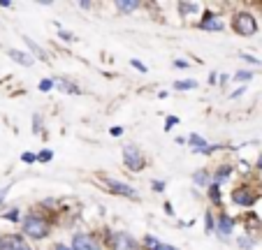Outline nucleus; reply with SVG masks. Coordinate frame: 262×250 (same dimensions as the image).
Wrapping results in <instances>:
<instances>
[{"instance_id": "f257e3e1", "label": "nucleus", "mask_w": 262, "mask_h": 250, "mask_svg": "<svg viewBox=\"0 0 262 250\" xmlns=\"http://www.w3.org/2000/svg\"><path fill=\"white\" fill-rule=\"evenodd\" d=\"M21 234L33 243H40V241L49 239L54 234V220H51V216L42 213L40 209H33L21 220Z\"/></svg>"}, {"instance_id": "f03ea898", "label": "nucleus", "mask_w": 262, "mask_h": 250, "mask_svg": "<svg viewBox=\"0 0 262 250\" xmlns=\"http://www.w3.org/2000/svg\"><path fill=\"white\" fill-rule=\"evenodd\" d=\"M230 28H232L234 35L239 37H253L260 30V24H257V16L248 10H237L230 19Z\"/></svg>"}, {"instance_id": "7ed1b4c3", "label": "nucleus", "mask_w": 262, "mask_h": 250, "mask_svg": "<svg viewBox=\"0 0 262 250\" xmlns=\"http://www.w3.org/2000/svg\"><path fill=\"white\" fill-rule=\"evenodd\" d=\"M104 248L107 250H144L142 241L135 239L130 232H107V239H102Z\"/></svg>"}, {"instance_id": "20e7f679", "label": "nucleus", "mask_w": 262, "mask_h": 250, "mask_svg": "<svg viewBox=\"0 0 262 250\" xmlns=\"http://www.w3.org/2000/svg\"><path fill=\"white\" fill-rule=\"evenodd\" d=\"M121 157H123V167L128 172L142 174L146 169V155H144V151L137 144H125L123 151H121Z\"/></svg>"}, {"instance_id": "39448f33", "label": "nucleus", "mask_w": 262, "mask_h": 250, "mask_svg": "<svg viewBox=\"0 0 262 250\" xmlns=\"http://www.w3.org/2000/svg\"><path fill=\"white\" fill-rule=\"evenodd\" d=\"M100 181H102V188L109 192V195L123 197V199H133V201H139L137 188L130 186V183L121 181V178H112V176H100Z\"/></svg>"}, {"instance_id": "423d86ee", "label": "nucleus", "mask_w": 262, "mask_h": 250, "mask_svg": "<svg viewBox=\"0 0 262 250\" xmlns=\"http://www.w3.org/2000/svg\"><path fill=\"white\" fill-rule=\"evenodd\" d=\"M230 201L234 206H239V209H253L257 204V190L253 186H248V183H242V186H237L230 192Z\"/></svg>"}, {"instance_id": "0eeeda50", "label": "nucleus", "mask_w": 262, "mask_h": 250, "mask_svg": "<svg viewBox=\"0 0 262 250\" xmlns=\"http://www.w3.org/2000/svg\"><path fill=\"white\" fill-rule=\"evenodd\" d=\"M70 248L72 250H107L102 239H98L91 232H74L70 239Z\"/></svg>"}, {"instance_id": "6e6552de", "label": "nucleus", "mask_w": 262, "mask_h": 250, "mask_svg": "<svg viewBox=\"0 0 262 250\" xmlns=\"http://www.w3.org/2000/svg\"><path fill=\"white\" fill-rule=\"evenodd\" d=\"M0 250H35V248L21 232H10V234H0Z\"/></svg>"}, {"instance_id": "1a4fd4ad", "label": "nucleus", "mask_w": 262, "mask_h": 250, "mask_svg": "<svg viewBox=\"0 0 262 250\" xmlns=\"http://www.w3.org/2000/svg\"><path fill=\"white\" fill-rule=\"evenodd\" d=\"M198 28L204 30V33H223V30H225V21H223L221 14H216V12L204 10V14H200Z\"/></svg>"}, {"instance_id": "9d476101", "label": "nucleus", "mask_w": 262, "mask_h": 250, "mask_svg": "<svg viewBox=\"0 0 262 250\" xmlns=\"http://www.w3.org/2000/svg\"><path fill=\"white\" fill-rule=\"evenodd\" d=\"M234 227H237V220L230 213L221 211L216 216V236H221V241H228V236L234 234Z\"/></svg>"}, {"instance_id": "9b49d317", "label": "nucleus", "mask_w": 262, "mask_h": 250, "mask_svg": "<svg viewBox=\"0 0 262 250\" xmlns=\"http://www.w3.org/2000/svg\"><path fill=\"white\" fill-rule=\"evenodd\" d=\"M232 174H234V165L232 162H221V165L213 169V186H225V183L232 178Z\"/></svg>"}, {"instance_id": "f8f14e48", "label": "nucleus", "mask_w": 262, "mask_h": 250, "mask_svg": "<svg viewBox=\"0 0 262 250\" xmlns=\"http://www.w3.org/2000/svg\"><path fill=\"white\" fill-rule=\"evenodd\" d=\"M193 183L198 188H202V190H207V188L213 183V169H209V167H200V169H195Z\"/></svg>"}, {"instance_id": "ddd939ff", "label": "nucleus", "mask_w": 262, "mask_h": 250, "mask_svg": "<svg viewBox=\"0 0 262 250\" xmlns=\"http://www.w3.org/2000/svg\"><path fill=\"white\" fill-rule=\"evenodd\" d=\"M54 86H56V90H60L65 95H81V88L68 77H54Z\"/></svg>"}, {"instance_id": "4468645a", "label": "nucleus", "mask_w": 262, "mask_h": 250, "mask_svg": "<svg viewBox=\"0 0 262 250\" xmlns=\"http://www.w3.org/2000/svg\"><path fill=\"white\" fill-rule=\"evenodd\" d=\"M139 7H144V3H139V0H116L114 3V10L119 12V16H130Z\"/></svg>"}, {"instance_id": "2eb2a0df", "label": "nucleus", "mask_w": 262, "mask_h": 250, "mask_svg": "<svg viewBox=\"0 0 262 250\" xmlns=\"http://www.w3.org/2000/svg\"><path fill=\"white\" fill-rule=\"evenodd\" d=\"M7 56H10V60L19 63L21 67H33V65H35V58H33V56L26 54V51H21V49H7Z\"/></svg>"}, {"instance_id": "dca6fc26", "label": "nucleus", "mask_w": 262, "mask_h": 250, "mask_svg": "<svg viewBox=\"0 0 262 250\" xmlns=\"http://www.w3.org/2000/svg\"><path fill=\"white\" fill-rule=\"evenodd\" d=\"M21 39H24V44L30 49V56H33V58H37V60H45V63H47V60H49V56H47V51L42 49V47L37 44V42H33V39L28 37V35H21Z\"/></svg>"}, {"instance_id": "f3484780", "label": "nucleus", "mask_w": 262, "mask_h": 250, "mask_svg": "<svg viewBox=\"0 0 262 250\" xmlns=\"http://www.w3.org/2000/svg\"><path fill=\"white\" fill-rule=\"evenodd\" d=\"M177 10H179V16H200V12H202V5L200 3H179L177 5Z\"/></svg>"}, {"instance_id": "a211bd4d", "label": "nucleus", "mask_w": 262, "mask_h": 250, "mask_svg": "<svg viewBox=\"0 0 262 250\" xmlns=\"http://www.w3.org/2000/svg\"><path fill=\"white\" fill-rule=\"evenodd\" d=\"M204 192H207V197H209V201H211V206H218V209L223 211V188H221V186H213V183H211V186H209Z\"/></svg>"}, {"instance_id": "6ab92c4d", "label": "nucleus", "mask_w": 262, "mask_h": 250, "mask_svg": "<svg viewBox=\"0 0 262 250\" xmlns=\"http://www.w3.org/2000/svg\"><path fill=\"white\" fill-rule=\"evenodd\" d=\"M142 248L144 250H163L165 248V241H160L156 234H146L142 239Z\"/></svg>"}, {"instance_id": "aec40b11", "label": "nucleus", "mask_w": 262, "mask_h": 250, "mask_svg": "<svg viewBox=\"0 0 262 250\" xmlns=\"http://www.w3.org/2000/svg\"><path fill=\"white\" fill-rule=\"evenodd\" d=\"M253 77H255V72H253V70H237V72L232 74V81L239 83V86H246Z\"/></svg>"}, {"instance_id": "412c9836", "label": "nucleus", "mask_w": 262, "mask_h": 250, "mask_svg": "<svg viewBox=\"0 0 262 250\" xmlns=\"http://www.w3.org/2000/svg\"><path fill=\"white\" fill-rule=\"evenodd\" d=\"M257 245V239H253L251 234H239L237 236V248L239 250H253Z\"/></svg>"}, {"instance_id": "4be33fe9", "label": "nucleus", "mask_w": 262, "mask_h": 250, "mask_svg": "<svg viewBox=\"0 0 262 250\" xmlns=\"http://www.w3.org/2000/svg\"><path fill=\"white\" fill-rule=\"evenodd\" d=\"M3 220H7V222H19V225H21V220H24V213H21L19 206H12L10 211L3 213Z\"/></svg>"}, {"instance_id": "5701e85b", "label": "nucleus", "mask_w": 262, "mask_h": 250, "mask_svg": "<svg viewBox=\"0 0 262 250\" xmlns=\"http://www.w3.org/2000/svg\"><path fill=\"white\" fill-rule=\"evenodd\" d=\"M200 83L195 81V79H179V81H174V90H195Z\"/></svg>"}, {"instance_id": "b1692460", "label": "nucleus", "mask_w": 262, "mask_h": 250, "mask_svg": "<svg viewBox=\"0 0 262 250\" xmlns=\"http://www.w3.org/2000/svg\"><path fill=\"white\" fill-rule=\"evenodd\" d=\"M204 227H207L209 234H216V213H213L211 209L204 211Z\"/></svg>"}, {"instance_id": "393cba45", "label": "nucleus", "mask_w": 262, "mask_h": 250, "mask_svg": "<svg viewBox=\"0 0 262 250\" xmlns=\"http://www.w3.org/2000/svg\"><path fill=\"white\" fill-rule=\"evenodd\" d=\"M33 134H45V116L40 111L33 113Z\"/></svg>"}, {"instance_id": "a878e982", "label": "nucleus", "mask_w": 262, "mask_h": 250, "mask_svg": "<svg viewBox=\"0 0 262 250\" xmlns=\"http://www.w3.org/2000/svg\"><path fill=\"white\" fill-rule=\"evenodd\" d=\"M56 37L63 39V42H68V44H72V42H77V35L72 33V30H65V28H58L56 30Z\"/></svg>"}, {"instance_id": "bb28decb", "label": "nucleus", "mask_w": 262, "mask_h": 250, "mask_svg": "<svg viewBox=\"0 0 262 250\" xmlns=\"http://www.w3.org/2000/svg\"><path fill=\"white\" fill-rule=\"evenodd\" d=\"M51 160H54V151H51V148H42V151L37 153V165H49Z\"/></svg>"}, {"instance_id": "cd10ccee", "label": "nucleus", "mask_w": 262, "mask_h": 250, "mask_svg": "<svg viewBox=\"0 0 262 250\" xmlns=\"http://www.w3.org/2000/svg\"><path fill=\"white\" fill-rule=\"evenodd\" d=\"M56 86H54V77H47V79H42L40 83H37V90L40 93H49V90H54Z\"/></svg>"}, {"instance_id": "c85d7f7f", "label": "nucleus", "mask_w": 262, "mask_h": 250, "mask_svg": "<svg viewBox=\"0 0 262 250\" xmlns=\"http://www.w3.org/2000/svg\"><path fill=\"white\" fill-rule=\"evenodd\" d=\"M151 190L158 192V195H163V192L167 190V181H163V178H154V181H151Z\"/></svg>"}, {"instance_id": "c756f323", "label": "nucleus", "mask_w": 262, "mask_h": 250, "mask_svg": "<svg viewBox=\"0 0 262 250\" xmlns=\"http://www.w3.org/2000/svg\"><path fill=\"white\" fill-rule=\"evenodd\" d=\"M181 123V118L179 116H165V132H169V130H174Z\"/></svg>"}, {"instance_id": "7c9ffc66", "label": "nucleus", "mask_w": 262, "mask_h": 250, "mask_svg": "<svg viewBox=\"0 0 262 250\" xmlns=\"http://www.w3.org/2000/svg\"><path fill=\"white\" fill-rule=\"evenodd\" d=\"M21 162H24V165H35V162H37V153L24 151L21 153Z\"/></svg>"}, {"instance_id": "2f4dec72", "label": "nucleus", "mask_w": 262, "mask_h": 250, "mask_svg": "<svg viewBox=\"0 0 262 250\" xmlns=\"http://www.w3.org/2000/svg\"><path fill=\"white\" fill-rule=\"evenodd\" d=\"M130 67H135L139 74H146V72H148V67H146V65H144L142 60H137V58H130Z\"/></svg>"}, {"instance_id": "473e14b6", "label": "nucleus", "mask_w": 262, "mask_h": 250, "mask_svg": "<svg viewBox=\"0 0 262 250\" xmlns=\"http://www.w3.org/2000/svg\"><path fill=\"white\" fill-rule=\"evenodd\" d=\"M239 58L246 60L248 65H257V67H262V60H260V58H255V56H251V54H239Z\"/></svg>"}, {"instance_id": "72a5a7b5", "label": "nucleus", "mask_w": 262, "mask_h": 250, "mask_svg": "<svg viewBox=\"0 0 262 250\" xmlns=\"http://www.w3.org/2000/svg\"><path fill=\"white\" fill-rule=\"evenodd\" d=\"M246 90H248L246 86H237V88H234L232 93L228 95V98H230V100H237V98H242V95H246Z\"/></svg>"}, {"instance_id": "f704fd0d", "label": "nucleus", "mask_w": 262, "mask_h": 250, "mask_svg": "<svg viewBox=\"0 0 262 250\" xmlns=\"http://www.w3.org/2000/svg\"><path fill=\"white\" fill-rule=\"evenodd\" d=\"M237 167H239V172H244V174H248V172H251V169H253V167H251V162H248V160H244V157H239Z\"/></svg>"}, {"instance_id": "c9c22d12", "label": "nucleus", "mask_w": 262, "mask_h": 250, "mask_svg": "<svg viewBox=\"0 0 262 250\" xmlns=\"http://www.w3.org/2000/svg\"><path fill=\"white\" fill-rule=\"evenodd\" d=\"M10 190H12V183H7V186H3L0 188V204L7 199V195H10Z\"/></svg>"}, {"instance_id": "e433bc0d", "label": "nucleus", "mask_w": 262, "mask_h": 250, "mask_svg": "<svg viewBox=\"0 0 262 250\" xmlns=\"http://www.w3.org/2000/svg\"><path fill=\"white\" fill-rule=\"evenodd\" d=\"M230 81H232V77H230V74H223V72H221V77H218V86H221V88H225Z\"/></svg>"}, {"instance_id": "4c0bfd02", "label": "nucleus", "mask_w": 262, "mask_h": 250, "mask_svg": "<svg viewBox=\"0 0 262 250\" xmlns=\"http://www.w3.org/2000/svg\"><path fill=\"white\" fill-rule=\"evenodd\" d=\"M123 132H125V128H121V125L109 128V134H112V137H123Z\"/></svg>"}, {"instance_id": "58836bf2", "label": "nucleus", "mask_w": 262, "mask_h": 250, "mask_svg": "<svg viewBox=\"0 0 262 250\" xmlns=\"http://www.w3.org/2000/svg\"><path fill=\"white\" fill-rule=\"evenodd\" d=\"M174 67H177V70H188L190 63H188V60H183V58H177V60H174Z\"/></svg>"}, {"instance_id": "ea45409f", "label": "nucleus", "mask_w": 262, "mask_h": 250, "mask_svg": "<svg viewBox=\"0 0 262 250\" xmlns=\"http://www.w3.org/2000/svg\"><path fill=\"white\" fill-rule=\"evenodd\" d=\"M163 211L167 213V216H174V206L169 204V201H163Z\"/></svg>"}, {"instance_id": "a19ab883", "label": "nucleus", "mask_w": 262, "mask_h": 250, "mask_svg": "<svg viewBox=\"0 0 262 250\" xmlns=\"http://www.w3.org/2000/svg\"><path fill=\"white\" fill-rule=\"evenodd\" d=\"M54 250H72V248H70V243H63V241H56V243H54Z\"/></svg>"}, {"instance_id": "79ce46f5", "label": "nucleus", "mask_w": 262, "mask_h": 250, "mask_svg": "<svg viewBox=\"0 0 262 250\" xmlns=\"http://www.w3.org/2000/svg\"><path fill=\"white\" fill-rule=\"evenodd\" d=\"M218 77H221V72H216V70H213V72L209 74V83H211V86H216V83H218Z\"/></svg>"}, {"instance_id": "37998d69", "label": "nucleus", "mask_w": 262, "mask_h": 250, "mask_svg": "<svg viewBox=\"0 0 262 250\" xmlns=\"http://www.w3.org/2000/svg\"><path fill=\"white\" fill-rule=\"evenodd\" d=\"M79 10H84V12L93 10V3H89V0H81V3H79Z\"/></svg>"}, {"instance_id": "c03bdc74", "label": "nucleus", "mask_w": 262, "mask_h": 250, "mask_svg": "<svg viewBox=\"0 0 262 250\" xmlns=\"http://www.w3.org/2000/svg\"><path fill=\"white\" fill-rule=\"evenodd\" d=\"M253 169H257V172H262V153L257 155V160H255V165H253Z\"/></svg>"}, {"instance_id": "a18cd8bd", "label": "nucleus", "mask_w": 262, "mask_h": 250, "mask_svg": "<svg viewBox=\"0 0 262 250\" xmlns=\"http://www.w3.org/2000/svg\"><path fill=\"white\" fill-rule=\"evenodd\" d=\"M0 7H3V10H12L14 5H12L10 0H0Z\"/></svg>"}, {"instance_id": "49530a36", "label": "nucleus", "mask_w": 262, "mask_h": 250, "mask_svg": "<svg viewBox=\"0 0 262 250\" xmlns=\"http://www.w3.org/2000/svg\"><path fill=\"white\" fill-rule=\"evenodd\" d=\"M169 98V90H160L158 93V100H167Z\"/></svg>"}, {"instance_id": "de8ad7c7", "label": "nucleus", "mask_w": 262, "mask_h": 250, "mask_svg": "<svg viewBox=\"0 0 262 250\" xmlns=\"http://www.w3.org/2000/svg\"><path fill=\"white\" fill-rule=\"evenodd\" d=\"M163 250H179V248H177V245H172V243H165Z\"/></svg>"}]
</instances>
